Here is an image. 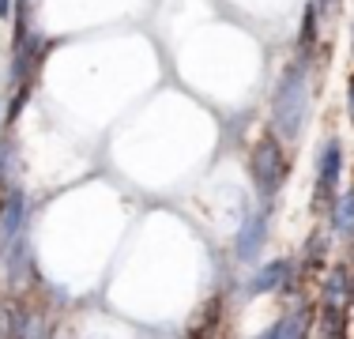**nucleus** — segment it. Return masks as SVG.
<instances>
[{"label":"nucleus","mask_w":354,"mask_h":339,"mask_svg":"<svg viewBox=\"0 0 354 339\" xmlns=\"http://www.w3.org/2000/svg\"><path fill=\"white\" fill-rule=\"evenodd\" d=\"M320 4H328V0H320Z\"/></svg>","instance_id":"nucleus-14"},{"label":"nucleus","mask_w":354,"mask_h":339,"mask_svg":"<svg viewBox=\"0 0 354 339\" xmlns=\"http://www.w3.org/2000/svg\"><path fill=\"white\" fill-rule=\"evenodd\" d=\"M12 15V0H0V19H8Z\"/></svg>","instance_id":"nucleus-13"},{"label":"nucleus","mask_w":354,"mask_h":339,"mask_svg":"<svg viewBox=\"0 0 354 339\" xmlns=\"http://www.w3.org/2000/svg\"><path fill=\"white\" fill-rule=\"evenodd\" d=\"M268 237V219L264 215H249L245 226L238 230V241H234V253H238V260H252L260 253V245H264Z\"/></svg>","instance_id":"nucleus-5"},{"label":"nucleus","mask_w":354,"mask_h":339,"mask_svg":"<svg viewBox=\"0 0 354 339\" xmlns=\"http://www.w3.org/2000/svg\"><path fill=\"white\" fill-rule=\"evenodd\" d=\"M15 177H19V143L15 136H0V189L15 192Z\"/></svg>","instance_id":"nucleus-7"},{"label":"nucleus","mask_w":354,"mask_h":339,"mask_svg":"<svg viewBox=\"0 0 354 339\" xmlns=\"http://www.w3.org/2000/svg\"><path fill=\"white\" fill-rule=\"evenodd\" d=\"M332 223H335V230H339L343 237H351V234H354V189L347 192V196L335 200V208H332Z\"/></svg>","instance_id":"nucleus-10"},{"label":"nucleus","mask_w":354,"mask_h":339,"mask_svg":"<svg viewBox=\"0 0 354 339\" xmlns=\"http://www.w3.org/2000/svg\"><path fill=\"white\" fill-rule=\"evenodd\" d=\"M339 166H343V147L335 136H328V143L320 147V163H317V203L320 208H335V181H339Z\"/></svg>","instance_id":"nucleus-3"},{"label":"nucleus","mask_w":354,"mask_h":339,"mask_svg":"<svg viewBox=\"0 0 354 339\" xmlns=\"http://www.w3.org/2000/svg\"><path fill=\"white\" fill-rule=\"evenodd\" d=\"M290 283V260H272L268 268H260V275L249 283V294H268V291H283Z\"/></svg>","instance_id":"nucleus-6"},{"label":"nucleus","mask_w":354,"mask_h":339,"mask_svg":"<svg viewBox=\"0 0 354 339\" xmlns=\"http://www.w3.org/2000/svg\"><path fill=\"white\" fill-rule=\"evenodd\" d=\"M324 245H328V237H324V234H317L313 241H309V253H306L309 264H320V257H324Z\"/></svg>","instance_id":"nucleus-12"},{"label":"nucleus","mask_w":354,"mask_h":339,"mask_svg":"<svg viewBox=\"0 0 354 339\" xmlns=\"http://www.w3.org/2000/svg\"><path fill=\"white\" fill-rule=\"evenodd\" d=\"M313 34H317V8H306V23H301V46H313Z\"/></svg>","instance_id":"nucleus-11"},{"label":"nucleus","mask_w":354,"mask_h":339,"mask_svg":"<svg viewBox=\"0 0 354 339\" xmlns=\"http://www.w3.org/2000/svg\"><path fill=\"white\" fill-rule=\"evenodd\" d=\"M19 237H27V200L23 192H8L0 200V253L8 257V249Z\"/></svg>","instance_id":"nucleus-4"},{"label":"nucleus","mask_w":354,"mask_h":339,"mask_svg":"<svg viewBox=\"0 0 354 339\" xmlns=\"http://www.w3.org/2000/svg\"><path fill=\"white\" fill-rule=\"evenodd\" d=\"M286 155H283V143L275 136H264V140L252 147V158H249V174L257 181V192L264 200H272L279 192V185L286 181Z\"/></svg>","instance_id":"nucleus-2"},{"label":"nucleus","mask_w":354,"mask_h":339,"mask_svg":"<svg viewBox=\"0 0 354 339\" xmlns=\"http://www.w3.org/2000/svg\"><path fill=\"white\" fill-rule=\"evenodd\" d=\"M306 117H309V80H306V68L301 64H290L283 72L279 87H275L272 121L279 129V136L298 140V132L306 129Z\"/></svg>","instance_id":"nucleus-1"},{"label":"nucleus","mask_w":354,"mask_h":339,"mask_svg":"<svg viewBox=\"0 0 354 339\" xmlns=\"http://www.w3.org/2000/svg\"><path fill=\"white\" fill-rule=\"evenodd\" d=\"M306 332H309V309H298V313H290V317L275 320V324L257 339H306Z\"/></svg>","instance_id":"nucleus-8"},{"label":"nucleus","mask_w":354,"mask_h":339,"mask_svg":"<svg viewBox=\"0 0 354 339\" xmlns=\"http://www.w3.org/2000/svg\"><path fill=\"white\" fill-rule=\"evenodd\" d=\"M347 298H354V286H351V271L347 268H332V275H328L324 283V305H332V309H339Z\"/></svg>","instance_id":"nucleus-9"}]
</instances>
